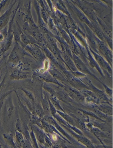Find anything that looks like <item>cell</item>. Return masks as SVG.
I'll return each mask as SVG.
<instances>
[{
	"label": "cell",
	"instance_id": "obj_40",
	"mask_svg": "<svg viewBox=\"0 0 113 148\" xmlns=\"http://www.w3.org/2000/svg\"><path fill=\"white\" fill-rule=\"evenodd\" d=\"M104 38L105 42L107 43L110 49L112 51V49H113V40H112V38L107 37L105 34H104Z\"/></svg>",
	"mask_w": 113,
	"mask_h": 148
},
{
	"label": "cell",
	"instance_id": "obj_26",
	"mask_svg": "<svg viewBox=\"0 0 113 148\" xmlns=\"http://www.w3.org/2000/svg\"><path fill=\"white\" fill-rule=\"evenodd\" d=\"M5 110L7 116L10 117L14 110V106L12 103L11 95L9 97L7 101H6V103L5 106Z\"/></svg>",
	"mask_w": 113,
	"mask_h": 148
},
{
	"label": "cell",
	"instance_id": "obj_38",
	"mask_svg": "<svg viewBox=\"0 0 113 148\" xmlns=\"http://www.w3.org/2000/svg\"><path fill=\"white\" fill-rule=\"evenodd\" d=\"M45 148H51L53 146V143L51 139L50 138L48 135L45 134Z\"/></svg>",
	"mask_w": 113,
	"mask_h": 148
},
{
	"label": "cell",
	"instance_id": "obj_29",
	"mask_svg": "<svg viewBox=\"0 0 113 148\" xmlns=\"http://www.w3.org/2000/svg\"><path fill=\"white\" fill-rule=\"evenodd\" d=\"M44 96L43 97L42 100V106L45 115H50V112L49 106L48 101L47 94L45 91L43 92Z\"/></svg>",
	"mask_w": 113,
	"mask_h": 148
},
{
	"label": "cell",
	"instance_id": "obj_20",
	"mask_svg": "<svg viewBox=\"0 0 113 148\" xmlns=\"http://www.w3.org/2000/svg\"><path fill=\"white\" fill-rule=\"evenodd\" d=\"M92 105L106 115L110 116H113V106L106 103H101L99 105L92 104Z\"/></svg>",
	"mask_w": 113,
	"mask_h": 148
},
{
	"label": "cell",
	"instance_id": "obj_27",
	"mask_svg": "<svg viewBox=\"0 0 113 148\" xmlns=\"http://www.w3.org/2000/svg\"><path fill=\"white\" fill-rule=\"evenodd\" d=\"M32 113L34 116L38 117L41 119H42L43 117L45 115L42 105L39 104H36L34 105Z\"/></svg>",
	"mask_w": 113,
	"mask_h": 148
},
{
	"label": "cell",
	"instance_id": "obj_39",
	"mask_svg": "<svg viewBox=\"0 0 113 148\" xmlns=\"http://www.w3.org/2000/svg\"><path fill=\"white\" fill-rule=\"evenodd\" d=\"M101 84L104 87V89H105L104 91H105L106 94H107V95L109 96L110 97H112V95H113V90L111 88H110L104 82H102Z\"/></svg>",
	"mask_w": 113,
	"mask_h": 148
},
{
	"label": "cell",
	"instance_id": "obj_31",
	"mask_svg": "<svg viewBox=\"0 0 113 148\" xmlns=\"http://www.w3.org/2000/svg\"><path fill=\"white\" fill-rule=\"evenodd\" d=\"M91 108H92V112H93L96 116H97L100 119L103 120L106 122V120H108L109 119V118L110 117V116H107L104 113L102 112L100 110H99L97 108L91 105Z\"/></svg>",
	"mask_w": 113,
	"mask_h": 148
},
{
	"label": "cell",
	"instance_id": "obj_10",
	"mask_svg": "<svg viewBox=\"0 0 113 148\" xmlns=\"http://www.w3.org/2000/svg\"><path fill=\"white\" fill-rule=\"evenodd\" d=\"M84 25L86 31V33L85 34V38L88 46L93 51L97 53H99L98 46L96 40V34L94 33L93 32L87 25L85 24Z\"/></svg>",
	"mask_w": 113,
	"mask_h": 148
},
{
	"label": "cell",
	"instance_id": "obj_18",
	"mask_svg": "<svg viewBox=\"0 0 113 148\" xmlns=\"http://www.w3.org/2000/svg\"><path fill=\"white\" fill-rule=\"evenodd\" d=\"M85 49L88 53V57L86 56V58L88 59V61H89V65H90L92 69H96L97 70V71L99 72V74H100V75H101L102 77H103V78H105V75H104V74L103 73V70L101 69V68L99 67L98 64L97 63L96 61L95 60L94 57H93L92 55V54L91 52H90V50H89L88 47L85 48Z\"/></svg>",
	"mask_w": 113,
	"mask_h": 148
},
{
	"label": "cell",
	"instance_id": "obj_42",
	"mask_svg": "<svg viewBox=\"0 0 113 148\" xmlns=\"http://www.w3.org/2000/svg\"><path fill=\"white\" fill-rule=\"evenodd\" d=\"M16 128H17V131L22 133L23 130H24V127L23 126V125L21 124L20 121H19L18 120H17V122H16Z\"/></svg>",
	"mask_w": 113,
	"mask_h": 148
},
{
	"label": "cell",
	"instance_id": "obj_28",
	"mask_svg": "<svg viewBox=\"0 0 113 148\" xmlns=\"http://www.w3.org/2000/svg\"><path fill=\"white\" fill-rule=\"evenodd\" d=\"M25 139L22 133L17 131L15 132L14 141L16 145L18 148H21L25 141Z\"/></svg>",
	"mask_w": 113,
	"mask_h": 148
},
{
	"label": "cell",
	"instance_id": "obj_30",
	"mask_svg": "<svg viewBox=\"0 0 113 148\" xmlns=\"http://www.w3.org/2000/svg\"><path fill=\"white\" fill-rule=\"evenodd\" d=\"M49 98L51 103L56 109L57 111H61L62 112H65L63 108L62 107V106H61L59 101L55 97L49 95Z\"/></svg>",
	"mask_w": 113,
	"mask_h": 148
},
{
	"label": "cell",
	"instance_id": "obj_50",
	"mask_svg": "<svg viewBox=\"0 0 113 148\" xmlns=\"http://www.w3.org/2000/svg\"></svg>",
	"mask_w": 113,
	"mask_h": 148
},
{
	"label": "cell",
	"instance_id": "obj_1",
	"mask_svg": "<svg viewBox=\"0 0 113 148\" xmlns=\"http://www.w3.org/2000/svg\"><path fill=\"white\" fill-rule=\"evenodd\" d=\"M74 5L78 7V8L83 12L88 18H89L91 21L93 22L98 24L96 13L94 11L92 4H89L88 2L81 1H71Z\"/></svg>",
	"mask_w": 113,
	"mask_h": 148
},
{
	"label": "cell",
	"instance_id": "obj_49",
	"mask_svg": "<svg viewBox=\"0 0 113 148\" xmlns=\"http://www.w3.org/2000/svg\"><path fill=\"white\" fill-rule=\"evenodd\" d=\"M1 33L0 32V34H1Z\"/></svg>",
	"mask_w": 113,
	"mask_h": 148
},
{
	"label": "cell",
	"instance_id": "obj_36",
	"mask_svg": "<svg viewBox=\"0 0 113 148\" xmlns=\"http://www.w3.org/2000/svg\"><path fill=\"white\" fill-rule=\"evenodd\" d=\"M47 97H48V101L49 106L50 112V114L52 115V116L54 118V117L57 114V110L53 106V104L51 103L49 98V95L47 94Z\"/></svg>",
	"mask_w": 113,
	"mask_h": 148
},
{
	"label": "cell",
	"instance_id": "obj_15",
	"mask_svg": "<svg viewBox=\"0 0 113 148\" xmlns=\"http://www.w3.org/2000/svg\"><path fill=\"white\" fill-rule=\"evenodd\" d=\"M31 129L32 130L34 136L39 144L41 145L42 146L45 147V133L44 132L43 130L41 129L36 125H32L31 126Z\"/></svg>",
	"mask_w": 113,
	"mask_h": 148
},
{
	"label": "cell",
	"instance_id": "obj_11",
	"mask_svg": "<svg viewBox=\"0 0 113 148\" xmlns=\"http://www.w3.org/2000/svg\"><path fill=\"white\" fill-rule=\"evenodd\" d=\"M64 129L68 133L70 134V135L76 140H77V142L81 143L82 144L85 145L86 147L88 148H94V144L89 140V139L85 137L84 135H80L76 133L75 132L72 131L71 129L69 128L68 127L61 125Z\"/></svg>",
	"mask_w": 113,
	"mask_h": 148
},
{
	"label": "cell",
	"instance_id": "obj_17",
	"mask_svg": "<svg viewBox=\"0 0 113 148\" xmlns=\"http://www.w3.org/2000/svg\"><path fill=\"white\" fill-rule=\"evenodd\" d=\"M37 77L39 79L42 80L45 82L53 83V84L57 85L61 88H64V86H65V85L62 84V83H61L59 81L54 78L52 75L50 74L48 71H46L44 73L40 74L39 75H38Z\"/></svg>",
	"mask_w": 113,
	"mask_h": 148
},
{
	"label": "cell",
	"instance_id": "obj_5",
	"mask_svg": "<svg viewBox=\"0 0 113 148\" xmlns=\"http://www.w3.org/2000/svg\"><path fill=\"white\" fill-rule=\"evenodd\" d=\"M25 49L30 54L31 57L40 62H43L46 58L41 47L35 44H30L26 45Z\"/></svg>",
	"mask_w": 113,
	"mask_h": 148
},
{
	"label": "cell",
	"instance_id": "obj_34",
	"mask_svg": "<svg viewBox=\"0 0 113 148\" xmlns=\"http://www.w3.org/2000/svg\"><path fill=\"white\" fill-rule=\"evenodd\" d=\"M21 90L24 92V94L26 95V96L28 98L29 100H30L31 103L33 104L34 106L36 104L35 103V98H34V96L32 92L30 91L26 90V89H23V88H21Z\"/></svg>",
	"mask_w": 113,
	"mask_h": 148
},
{
	"label": "cell",
	"instance_id": "obj_2",
	"mask_svg": "<svg viewBox=\"0 0 113 148\" xmlns=\"http://www.w3.org/2000/svg\"><path fill=\"white\" fill-rule=\"evenodd\" d=\"M62 72L67 79L68 82L70 84L73 88H76L79 90L84 89L90 90L88 86L86 83H84L81 79L74 76L70 71L67 70Z\"/></svg>",
	"mask_w": 113,
	"mask_h": 148
},
{
	"label": "cell",
	"instance_id": "obj_8",
	"mask_svg": "<svg viewBox=\"0 0 113 148\" xmlns=\"http://www.w3.org/2000/svg\"><path fill=\"white\" fill-rule=\"evenodd\" d=\"M88 82L86 84L88 86L90 90L92 91L94 94L96 95V96L101 101L102 103H106L110 106H112V98L111 99L109 98L104 90H100L97 88L96 86L93 84V83L90 80L88 79Z\"/></svg>",
	"mask_w": 113,
	"mask_h": 148
},
{
	"label": "cell",
	"instance_id": "obj_12",
	"mask_svg": "<svg viewBox=\"0 0 113 148\" xmlns=\"http://www.w3.org/2000/svg\"><path fill=\"white\" fill-rule=\"evenodd\" d=\"M70 2H71V4L68 3V6L69 7H70L72 10L74 12V13L78 17L79 20L82 22L84 23V24L87 25L93 32L92 22L90 21L89 19H88V18L85 15L83 14V12L77 7L74 5L71 1H70Z\"/></svg>",
	"mask_w": 113,
	"mask_h": 148
},
{
	"label": "cell",
	"instance_id": "obj_22",
	"mask_svg": "<svg viewBox=\"0 0 113 148\" xmlns=\"http://www.w3.org/2000/svg\"><path fill=\"white\" fill-rule=\"evenodd\" d=\"M54 96L56 97L59 101H62L65 104H70V102L72 101V99L68 95L67 92L64 90H59L58 91H56Z\"/></svg>",
	"mask_w": 113,
	"mask_h": 148
},
{
	"label": "cell",
	"instance_id": "obj_21",
	"mask_svg": "<svg viewBox=\"0 0 113 148\" xmlns=\"http://www.w3.org/2000/svg\"><path fill=\"white\" fill-rule=\"evenodd\" d=\"M89 132L93 134L94 135L96 136V138L99 140V142L101 143L102 145H104V143H103V141L101 139V138H108L109 136L106 134L105 132H103L100 129L97 127H93L89 130Z\"/></svg>",
	"mask_w": 113,
	"mask_h": 148
},
{
	"label": "cell",
	"instance_id": "obj_32",
	"mask_svg": "<svg viewBox=\"0 0 113 148\" xmlns=\"http://www.w3.org/2000/svg\"><path fill=\"white\" fill-rule=\"evenodd\" d=\"M57 113L59 114L64 120L68 122L69 124L73 126H75V122L73 119L69 114L65 112H62L61 111H57ZM76 127V126H75Z\"/></svg>",
	"mask_w": 113,
	"mask_h": 148
},
{
	"label": "cell",
	"instance_id": "obj_7",
	"mask_svg": "<svg viewBox=\"0 0 113 148\" xmlns=\"http://www.w3.org/2000/svg\"><path fill=\"white\" fill-rule=\"evenodd\" d=\"M97 44L98 46L99 53L103 55L106 59V60L110 65L112 68L113 64V53L112 50H110L104 42L99 40L96 38Z\"/></svg>",
	"mask_w": 113,
	"mask_h": 148
},
{
	"label": "cell",
	"instance_id": "obj_13",
	"mask_svg": "<svg viewBox=\"0 0 113 148\" xmlns=\"http://www.w3.org/2000/svg\"><path fill=\"white\" fill-rule=\"evenodd\" d=\"M63 89L72 100L82 102L84 101V96L79 90L66 85H65Z\"/></svg>",
	"mask_w": 113,
	"mask_h": 148
},
{
	"label": "cell",
	"instance_id": "obj_25",
	"mask_svg": "<svg viewBox=\"0 0 113 148\" xmlns=\"http://www.w3.org/2000/svg\"><path fill=\"white\" fill-rule=\"evenodd\" d=\"M92 22V21H91ZM92 25L93 32L96 35L98 38L105 42L104 40V34L103 33V31L101 30L98 24L95 23L93 22H92Z\"/></svg>",
	"mask_w": 113,
	"mask_h": 148
},
{
	"label": "cell",
	"instance_id": "obj_43",
	"mask_svg": "<svg viewBox=\"0 0 113 148\" xmlns=\"http://www.w3.org/2000/svg\"><path fill=\"white\" fill-rule=\"evenodd\" d=\"M21 148H33L31 143H29L28 141H27L26 139H25L24 143L23 144Z\"/></svg>",
	"mask_w": 113,
	"mask_h": 148
},
{
	"label": "cell",
	"instance_id": "obj_19",
	"mask_svg": "<svg viewBox=\"0 0 113 148\" xmlns=\"http://www.w3.org/2000/svg\"><path fill=\"white\" fill-rule=\"evenodd\" d=\"M48 71L49 72L51 75L58 81H61L63 82H68L67 79L65 77L63 73L53 65H50V68Z\"/></svg>",
	"mask_w": 113,
	"mask_h": 148
},
{
	"label": "cell",
	"instance_id": "obj_14",
	"mask_svg": "<svg viewBox=\"0 0 113 148\" xmlns=\"http://www.w3.org/2000/svg\"><path fill=\"white\" fill-rule=\"evenodd\" d=\"M80 91L84 96V101L87 104L90 105H99L102 103L101 101L96 96V95L90 90L84 89Z\"/></svg>",
	"mask_w": 113,
	"mask_h": 148
},
{
	"label": "cell",
	"instance_id": "obj_24",
	"mask_svg": "<svg viewBox=\"0 0 113 148\" xmlns=\"http://www.w3.org/2000/svg\"><path fill=\"white\" fill-rule=\"evenodd\" d=\"M28 78V75L25 72L20 71L18 70H15L13 71L10 75V78L12 80L24 79Z\"/></svg>",
	"mask_w": 113,
	"mask_h": 148
},
{
	"label": "cell",
	"instance_id": "obj_6",
	"mask_svg": "<svg viewBox=\"0 0 113 148\" xmlns=\"http://www.w3.org/2000/svg\"><path fill=\"white\" fill-rule=\"evenodd\" d=\"M62 107L63 108V109L66 113L74 115L77 118L82 120L85 123H87L90 122L89 117L83 113L80 110V108L73 106L70 104H64Z\"/></svg>",
	"mask_w": 113,
	"mask_h": 148
},
{
	"label": "cell",
	"instance_id": "obj_47",
	"mask_svg": "<svg viewBox=\"0 0 113 148\" xmlns=\"http://www.w3.org/2000/svg\"><path fill=\"white\" fill-rule=\"evenodd\" d=\"M4 40V36L2 34H0V42H2Z\"/></svg>",
	"mask_w": 113,
	"mask_h": 148
},
{
	"label": "cell",
	"instance_id": "obj_46",
	"mask_svg": "<svg viewBox=\"0 0 113 148\" xmlns=\"http://www.w3.org/2000/svg\"><path fill=\"white\" fill-rule=\"evenodd\" d=\"M51 148H61L60 147L59 145L58 144H53V146H52Z\"/></svg>",
	"mask_w": 113,
	"mask_h": 148
},
{
	"label": "cell",
	"instance_id": "obj_3",
	"mask_svg": "<svg viewBox=\"0 0 113 148\" xmlns=\"http://www.w3.org/2000/svg\"><path fill=\"white\" fill-rule=\"evenodd\" d=\"M72 60H73L74 64H75V66L76 67L78 71L85 74L86 75H90L94 79H95V80L100 82L101 84L103 82L101 81L96 75L93 74L90 71V70L88 69V67L87 66L86 64L80 58V57L75 54L74 53H72Z\"/></svg>",
	"mask_w": 113,
	"mask_h": 148
},
{
	"label": "cell",
	"instance_id": "obj_44",
	"mask_svg": "<svg viewBox=\"0 0 113 148\" xmlns=\"http://www.w3.org/2000/svg\"><path fill=\"white\" fill-rule=\"evenodd\" d=\"M94 148H112V146H108L104 145H94Z\"/></svg>",
	"mask_w": 113,
	"mask_h": 148
},
{
	"label": "cell",
	"instance_id": "obj_16",
	"mask_svg": "<svg viewBox=\"0 0 113 148\" xmlns=\"http://www.w3.org/2000/svg\"><path fill=\"white\" fill-rule=\"evenodd\" d=\"M50 125H53L56 128L58 132L60 133L61 134L64 136L65 138L68 139L71 143H74L75 144H77L78 143V142L76 140L74 139L57 122L56 119L54 118H53L52 119V122H51V124Z\"/></svg>",
	"mask_w": 113,
	"mask_h": 148
},
{
	"label": "cell",
	"instance_id": "obj_23",
	"mask_svg": "<svg viewBox=\"0 0 113 148\" xmlns=\"http://www.w3.org/2000/svg\"><path fill=\"white\" fill-rule=\"evenodd\" d=\"M96 18L98 24L99 25V27L103 31V34L106 36L112 39V30L110 29V28L105 24V23L97 16Z\"/></svg>",
	"mask_w": 113,
	"mask_h": 148
},
{
	"label": "cell",
	"instance_id": "obj_35",
	"mask_svg": "<svg viewBox=\"0 0 113 148\" xmlns=\"http://www.w3.org/2000/svg\"><path fill=\"white\" fill-rule=\"evenodd\" d=\"M43 64V69H41L39 71L40 74H42V73L48 71L49 69L50 68V62L48 59L46 58L44 60Z\"/></svg>",
	"mask_w": 113,
	"mask_h": 148
},
{
	"label": "cell",
	"instance_id": "obj_9",
	"mask_svg": "<svg viewBox=\"0 0 113 148\" xmlns=\"http://www.w3.org/2000/svg\"><path fill=\"white\" fill-rule=\"evenodd\" d=\"M25 55H28L31 57L29 54L25 52L18 42H16L14 48L9 56V61L14 64H17L21 58Z\"/></svg>",
	"mask_w": 113,
	"mask_h": 148
},
{
	"label": "cell",
	"instance_id": "obj_48",
	"mask_svg": "<svg viewBox=\"0 0 113 148\" xmlns=\"http://www.w3.org/2000/svg\"><path fill=\"white\" fill-rule=\"evenodd\" d=\"M0 148H2V146H1V145H0Z\"/></svg>",
	"mask_w": 113,
	"mask_h": 148
},
{
	"label": "cell",
	"instance_id": "obj_33",
	"mask_svg": "<svg viewBox=\"0 0 113 148\" xmlns=\"http://www.w3.org/2000/svg\"><path fill=\"white\" fill-rule=\"evenodd\" d=\"M10 14V10L8 11L1 18H0V29L3 28L8 22Z\"/></svg>",
	"mask_w": 113,
	"mask_h": 148
},
{
	"label": "cell",
	"instance_id": "obj_37",
	"mask_svg": "<svg viewBox=\"0 0 113 148\" xmlns=\"http://www.w3.org/2000/svg\"><path fill=\"white\" fill-rule=\"evenodd\" d=\"M43 88L46 91L48 92L50 95L54 96L56 90H54L51 86L46 84L45 83H44L43 85Z\"/></svg>",
	"mask_w": 113,
	"mask_h": 148
},
{
	"label": "cell",
	"instance_id": "obj_45",
	"mask_svg": "<svg viewBox=\"0 0 113 148\" xmlns=\"http://www.w3.org/2000/svg\"><path fill=\"white\" fill-rule=\"evenodd\" d=\"M8 145L10 146V148H19L17 146L15 143V141H12L8 144Z\"/></svg>",
	"mask_w": 113,
	"mask_h": 148
},
{
	"label": "cell",
	"instance_id": "obj_41",
	"mask_svg": "<svg viewBox=\"0 0 113 148\" xmlns=\"http://www.w3.org/2000/svg\"><path fill=\"white\" fill-rule=\"evenodd\" d=\"M70 72H71L72 74L74 76L76 77V78H79V79L84 78V77H85L86 76V75L81 73V72L78 71H70Z\"/></svg>",
	"mask_w": 113,
	"mask_h": 148
},
{
	"label": "cell",
	"instance_id": "obj_4",
	"mask_svg": "<svg viewBox=\"0 0 113 148\" xmlns=\"http://www.w3.org/2000/svg\"><path fill=\"white\" fill-rule=\"evenodd\" d=\"M89 50L92 54L94 58L98 64L101 69L103 70V74H106L108 78H110L112 75V68H111L110 65L104 59V58L101 56L99 54L96 53L93 51L89 46Z\"/></svg>",
	"mask_w": 113,
	"mask_h": 148
}]
</instances>
